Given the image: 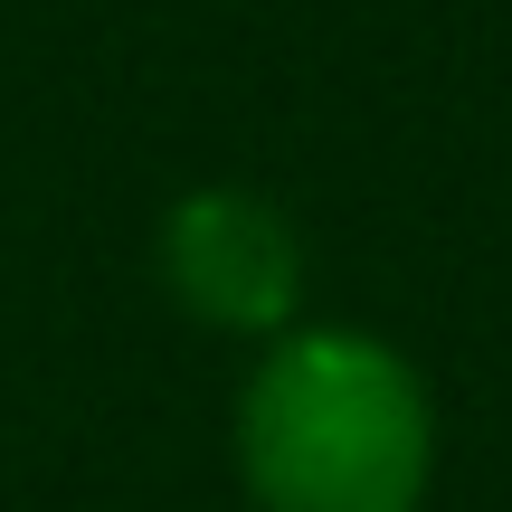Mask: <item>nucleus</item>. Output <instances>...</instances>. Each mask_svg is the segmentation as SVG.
Returning a JSON list of instances; mask_svg holds the SVG:
<instances>
[{
  "instance_id": "1",
  "label": "nucleus",
  "mask_w": 512,
  "mask_h": 512,
  "mask_svg": "<svg viewBox=\"0 0 512 512\" xmlns=\"http://www.w3.org/2000/svg\"><path fill=\"white\" fill-rule=\"evenodd\" d=\"M238 484L256 512H427L437 389L370 323H294L238 380Z\"/></svg>"
},
{
  "instance_id": "2",
  "label": "nucleus",
  "mask_w": 512,
  "mask_h": 512,
  "mask_svg": "<svg viewBox=\"0 0 512 512\" xmlns=\"http://www.w3.org/2000/svg\"><path fill=\"white\" fill-rule=\"evenodd\" d=\"M152 266H162V294L200 332L275 342V332L304 323V285H313L304 228L247 181L181 190V200L162 209V228H152Z\"/></svg>"
}]
</instances>
